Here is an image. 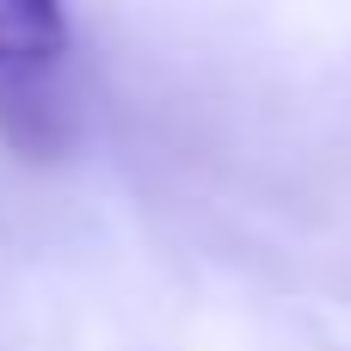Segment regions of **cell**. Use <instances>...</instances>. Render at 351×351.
I'll return each instance as SVG.
<instances>
[{
	"label": "cell",
	"mask_w": 351,
	"mask_h": 351,
	"mask_svg": "<svg viewBox=\"0 0 351 351\" xmlns=\"http://www.w3.org/2000/svg\"><path fill=\"white\" fill-rule=\"evenodd\" d=\"M80 142V105L56 68H0V148L25 167H56Z\"/></svg>",
	"instance_id": "1"
},
{
	"label": "cell",
	"mask_w": 351,
	"mask_h": 351,
	"mask_svg": "<svg viewBox=\"0 0 351 351\" xmlns=\"http://www.w3.org/2000/svg\"><path fill=\"white\" fill-rule=\"evenodd\" d=\"M68 56L62 0H0V68H56Z\"/></svg>",
	"instance_id": "2"
}]
</instances>
